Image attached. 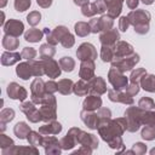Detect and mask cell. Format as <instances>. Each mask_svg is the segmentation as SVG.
I'll return each mask as SVG.
<instances>
[{
	"mask_svg": "<svg viewBox=\"0 0 155 155\" xmlns=\"http://www.w3.org/2000/svg\"><path fill=\"white\" fill-rule=\"evenodd\" d=\"M90 84H88V90L91 93H97V94H102L107 91V87H105V81L101 78V76H97V78H92L91 80H88Z\"/></svg>",
	"mask_w": 155,
	"mask_h": 155,
	"instance_id": "cell-11",
	"label": "cell"
},
{
	"mask_svg": "<svg viewBox=\"0 0 155 155\" xmlns=\"http://www.w3.org/2000/svg\"><path fill=\"white\" fill-rule=\"evenodd\" d=\"M130 21H128V17H121L120 21H119V28L121 31H126L128 25H130Z\"/></svg>",
	"mask_w": 155,
	"mask_h": 155,
	"instance_id": "cell-45",
	"label": "cell"
},
{
	"mask_svg": "<svg viewBox=\"0 0 155 155\" xmlns=\"http://www.w3.org/2000/svg\"><path fill=\"white\" fill-rule=\"evenodd\" d=\"M74 2L79 6H85V5L88 4V0H74Z\"/></svg>",
	"mask_w": 155,
	"mask_h": 155,
	"instance_id": "cell-51",
	"label": "cell"
},
{
	"mask_svg": "<svg viewBox=\"0 0 155 155\" xmlns=\"http://www.w3.org/2000/svg\"><path fill=\"white\" fill-rule=\"evenodd\" d=\"M27 138H28V140H29V143H30L31 145H39V144L42 145V139H44V138L40 137L39 132H30Z\"/></svg>",
	"mask_w": 155,
	"mask_h": 155,
	"instance_id": "cell-36",
	"label": "cell"
},
{
	"mask_svg": "<svg viewBox=\"0 0 155 155\" xmlns=\"http://www.w3.org/2000/svg\"><path fill=\"white\" fill-rule=\"evenodd\" d=\"M116 59V58H115ZM139 61V56L137 53H132L131 56H125L124 58H117L116 61H113V67H116V69H119L120 71H126V70H131L134 64Z\"/></svg>",
	"mask_w": 155,
	"mask_h": 155,
	"instance_id": "cell-3",
	"label": "cell"
},
{
	"mask_svg": "<svg viewBox=\"0 0 155 155\" xmlns=\"http://www.w3.org/2000/svg\"><path fill=\"white\" fill-rule=\"evenodd\" d=\"M126 4H127V6L130 8H136L137 5H138V0H127Z\"/></svg>",
	"mask_w": 155,
	"mask_h": 155,
	"instance_id": "cell-50",
	"label": "cell"
},
{
	"mask_svg": "<svg viewBox=\"0 0 155 155\" xmlns=\"http://www.w3.org/2000/svg\"><path fill=\"white\" fill-rule=\"evenodd\" d=\"M40 18H41V15L38 11H33L27 16V21L30 25H36L40 22Z\"/></svg>",
	"mask_w": 155,
	"mask_h": 155,
	"instance_id": "cell-37",
	"label": "cell"
},
{
	"mask_svg": "<svg viewBox=\"0 0 155 155\" xmlns=\"http://www.w3.org/2000/svg\"><path fill=\"white\" fill-rule=\"evenodd\" d=\"M22 58H25V59H33V58H35V56H36V51L34 50V48H31V47H25L23 51H22Z\"/></svg>",
	"mask_w": 155,
	"mask_h": 155,
	"instance_id": "cell-40",
	"label": "cell"
},
{
	"mask_svg": "<svg viewBox=\"0 0 155 155\" xmlns=\"http://www.w3.org/2000/svg\"><path fill=\"white\" fill-rule=\"evenodd\" d=\"M140 85L145 91L155 92V75H144L140 80Z\"/></svg>",
	"mask_w": 155,
	"mask_h": 155,
	"instance_id": "cell-20",
	"label": "cell"
},
{
	"mask_svg": "<svg viewBox=\"0 0 155 155\" xmlns=\"http://www.w3.org/2000/svg\"><path fill=\"white\" fill-rule=\"evenodd\" d=\"M142 122H144L147 126H155V111L145 110L142 115Z\"/></svg>",
	"mask_w": 155,
	"mask_h": 155,
	"instance_id": "cell-31",
	"label": "cell"
},
{
	"mask_svg": "<svg viewBox=\"0 0 155 155\" xmlns=\"http://www.w3.org/2000/svg\"><path fill=\"white\" fill-rule=\"evenodd\" d=\"M21 109L22 111L27 115V117L31 121V122H38L39 120H41V113H39V110L33 105V103H29V102H25L21 105Z\"/></svg>",
	"mask_w": 155,
	"mask_h": 155,
	"instance_id": "cell-8",
	"label": "cell"
},
{
	"mask_svg": "<svg viewBox=\"0 0 155 155\" xmlns=\"http://www.w3.org/2000/svg\"><path fill=\"white\" fill-rule=\"evenodd\" d=\"M31 93H33V96H36V97H44L45 94L44 93H46L45 92V84H44V81L38 76L34 81H33V84H31Z\"/></svg>",
	"mask_w": 155,
	"mask_h": 155,
	"instance_id": "cell-19",
	"label": "cell"
},
{
	"mask_svg": "<svg viewBox=\"0 0 155 155\" xmlns=\"http://www.w3.org/2000/svg\"><path fill=\"white\" fill-rule=\"evenodd\" d=\"M93 73H94V63L93 61L88 59V61H82L81 67H80V78L82 80H91L93 78Z\"/></svg>",
	"mask_w": 155,
	"mask_h": 155,
	"instance_id": "cell-10",
	"label": "cell"
},
{
	"mask_svg": "<svg viewBox=\"0 0 155 155\" xmlns=\"http://www.w3.org/2000/svg\"><path fill=\"white\" fill-rule=\"evenodd\" d=\"M17 36H12V35H5L4 36V40H2V45H4V47L6 48V50H10V51H12V50H16L17 47H18V40L16 39Z\"/></svg>",
	"mask_w": 155,
	"mask_h": 155,
	"instance_id": "cell-24",
	"label": "cell"
},
{
	"mask_svg": "<svg viewBox=\"0 0 155 155\" xmlns=\"http://www.w3.org/2000/svg\"><path fill=\"white\" fill-rule=\"evenodd\" d=\"M74 93L78 94V96H85L87 94V92H90L88 90V84L85 82V80H80L79 82H76L74 85V88H73Z\"/></svg>",
	"mask_w": 155,
	"mask_h": 155,
	"instance_id": "cell-26",
	"label": "cell"
},
{
	"mask_svg": "<svg viewBox=\"0 0 155 155\" xmlns=\"http://www.w3.org/2000/svg\"><path fill=\"white\" fill-rule=\"evenodd\" d=\"M58 91V85L54 81H48L45 84V92L48 94H52L53 92Z\"/></svg>",
	"mask_w": 155,
	"mask_h": 155,
	"instance_id": "cell-43",
	"label": "cell"
},
{
	"mask_svg": "<svg viewBox=\"0 0 155 155\" xmlns=\"http://www.w3.org/2000/svg\"><path fill=\"white\" fill-rule=\"evenodd\" d=\"M42 64H44V70L45 74L48 75L50 78H57L61 74V65L52 58H42Z\"/></svg>",
	"mask_w": 155,
	"mask_h": 155,
	"instance_id": "cell-6",
	"label": "cell"
},
{
	"mask_svg": "<svg viewBox=\"0 0 155 155\" xmlns=\"http://www.w3.org/2000/svg\"><path fill=\"white\" fill-rule=\"evenodd\" d=\"M16 73H17V75H18L19 78H22L23 80L29 79V76L33 75V68H31L30 62H28V63H21V64L17 67Z\"/></svg>",
	"mask_w": 155,
	"mask_h": 155,
	"instance_id": "cell-18",
	"label": "cell"
},
{
	"mask_svg": "<svg viewBox=\"0 0 155 155\" xmlns=\"http://www.w3.org/2000/svg\"><path fill=\"white\" fill-rule=\"evenodd\" d=\"M145 150H147V147L143 143H136V144H133V148H132L131 153L133 151L136 154H143V153H145Z\"/></svg>",
	"mask_w": 155,
	"mask_h": 155,
	"instance_id": "cell-47",
	"label": "cell"
},
{
	"mask_svg": "<svg viewBox=\"0 0 155 155\" xmlns=\"http://www.w3.org/2000/svg\"><path fill=\"white\" fill-rule=\"evenodd\" d=\"M75 31L80 36H86L91 31V27H90V24H87L85 22H79L75 24Z\"/></svg>",
	"mask_w": 155,
	"mask_h": 155,
	"instance_id": "cell-28",
	"label": "cell"
},
{
	"mask_svg": "<svg viewBox=\"0 0 155 155\" xmlns=\"http://www.w3.org/2000/svg\"><path fill=\"white\" fill-rule=\"evenodd\" d=\"M97 12H96V8H94V6H93V4H87V5H85V6H82V15L84 16H93V15H96Z\"/></svg>",
	"mask_w": 155,
	"mask_h": 155,
	"instance_id": "cell-41",
	"label": "cell"
},
{
	"mask_svg": "<svg viewBox=\"0 0 155 155\" xmlns=\"http://www.w3.org/2000/svg\"><path fill=\"white\" fill-rule=\"evenodd\" d=\"M109 99L113 102H121L125 104H132L133 103V98L131 97L130 93H122L119 90H110L109 91Z\"/></svg>",
	"mask_w": 155,
	"mask_h": 155,
	"instance_id": "cell-13",
	"label": "cell"
},
{
	"mask_svg": "<svg viewBox=\"0 0 155 155\" xmlns=\"http://www.w3.org/2000/svg\"><path fill=\"white\" fill-rule=\"evenodd\" d=\"M150 154H151V155H154V154H155V149H153V150L150 151Z\"/></svg>",
	"mask_w": 155,
	"mask_h": 155,
	"instance_id": "cell-54",
	"label": "cell"
},
{
	"mask_svg": "<svg viewBox=\"0 0 155 155\" xmlns=\"http://www.w3.org/2000/svg\"><path fill=\"white\" fill-rule=\"evenodd\" d=\"M101 42L103 45H114L117 40H119V33L116 29H109V30H105L101 34Z\"/></svg>",
	"mask_w": 155,
	"mask_h": 155,
	"instance_id": "cell-14",
	"label": "cell"
},
{
	"mask_svg": "<svg viewBox=\"0 0 155 155\" xmlns=\"http://www.w3.org/2000/svg\"><path fill=\"white\" fill-rule=\"evenodd\" d=\"M126 90H127V93H130L131 96L137 94V93H138V91H139V84L131 82V84H130V86H128Z\"/></svg>",
	"mask_w": 155,
	"mask_h": 155,
	"instance_id": "cell-48",
	"label": "cell"
},
{
	"mask_svg": "<svg viewBox=\"0 0 155 155\" xmlns=\"http://www.w3.org/2000/svg\"><path fill=\"white\" fill-rule=\"evenodd\" d=\"M90 27H91V31L92 33H97V31H101V25H99V18H93L90 21Z\"/></svg>",
	"mask_w": 155,
	"mask_h": 155,
	"instance_id": "cell-46",
	"label": "cell"
},
{
	"mask_svg": "<svg viewBox=\"0 0 155 155\" xmlns=\"http://www.w3.org/2000/svg\"><path fill=\"white\" fill-rule=\"evenodd\" d=\"M22 54L19 53H16V52H5L2 54V58H1V63L4 65H11L16 62H18L21 59Z\"/></svg>",
	"mask_w": 155,
	"mask_h": 155,
	"instance_id": "cell-21",
	"label": "cell"
},
{
	"mask_svg": "<svg viewBox=\"0 0 155 155\" xmlns=\"http://www.w3.org/2000/svg\"><path fill=\"white\" fill-rule=\"evenodd\" d=\"M13 131H15V134L18 138H21V139L27 138V136L30 133V128H29V126H27L25 122H18L15 126V130Z\"/></svg>",
	"mask_w": 155,
	"mask_h": 155,
	"instance_id": "cell-22",
	"label": "cell"
},
{
	"mask_svg": "<svg viewBox=\"0 0 155 155\" xmlns=\"http://www.w3.org/2000/svg\"><path fill=\"white\" fill-rule=\"evenodd\" d=\"M23 23L16 19H10L5 25H4V30L7 35H12V36H19L23 33Z\"/></svg>",
	"mask_w": 155,
	"mask_h": 155,
	"instance_id": "cell-7",
	"label": "cell"
},
{
	"mask_svg": "<svg viewBox=\"0 0 155 155\" xmlns=\"http://www.w3.org/2000/svg\"><path fill=\"white\" fill-rule=\"evenodd\" d=\"M64 47H71L73 45H74V36L70 34V33H68L61 41H59Z\"/></svg>",
	"mask_w": 155,
	"mask_h": 155,
	"instance_id": "cell-42",
	"label": "cell"
},
{
	"mask_svg": "<svg viewBox=\"0 0 155 155\" xmlns=\"http://www.w3.org/2000/svg\"><path fill=\"white\" fill-rule=\"evenodd\" d=\"M36 2L41 6V7H48L52 4V0H36Z\"/></svg>",
	"mask_w": 155,
	"mask_h": 155,
	"instance_id": "cell-49",
	"label": "cell"
},
{
	"mask_svg": "<svg viewBox=\"0 0 155 155\" xmlns=\"http://www.w3.org/2000/svg\"><path fill=\"white\" fill-rule=\"evenodd\" d=\"M15 117V111L10 108L7 109H4L1 111V121L2 122H7V121H11L12 119Z\"/></svg>",
	"mask_w": 155,
	"mask_h": 155,
	"instance_id": "cell-39",
	"label": "cell"
},
{
	"mask_svg": "<svg viewBox=\"0 0 155 155\" xmlns=\"http://www.w3.org/2000/svg\"><path fill=\"white\" fill-rule=\"evenodd\" d=\"M7 93H8V96H10L12 99L23 101V99H25V97H27V91H25L22 86H19L18 84H16V82H12V84L8 85V87H7Z\"/></svg>",
	"mask_w": 155,
	"mask_h": 155,
	"instance_id": "cell-12",
	"label": "cell"
},
{
	"mask_svg": "<svg viewBox=\"0 0 155 155\" xmlns=\"http://www.w3.org/2000/svg\"><path fill=\"white\" fill-rule=\"evenodd\" d=\"M130 23L134 27V30L138 34H144L148 33L149 30V19H150V13L144 11V10H136L131 11L130 15L127 16Z\"/></svg>",
	"mask_w": 155,
	"mask_h": 155,
	"instance_id": "cell-1",
	"label": "cell"
},
{
	"mask_svg": "<svg viewBox=\"0 0 155 155\" xmlns=\"http://www.w3.org/2000/svg\"><path fill=\"white\" fill-rule=\"evenodd\" d=\"M24 38L27 41H30V42H38L41 40L42 38V31H40L39 29H29L25 34H24Z\"/></svg>",
	"mask_w": 155,
	"mask_h": 155,
	"instance_id": "cell-25",
	"label": "cell"
},
{
	"mask_svg": "<svg viewBox=\"0 0 155 155\" xmlns=\"http://www.w3.org/2000/svg\"><path fill=\"white\" fill-rule=\"evenodd\" d=\"M99 25H101V30L105 31V30H109L113 25V18L108 15V16H102L99 18Z\"/></svg>",
	"mask_w": 155,
	"mask_h": 155,
	"instance_id": "cell-32",
	"label": "cell"
},
{
	"mask_svg": "<svg viewBox=\"0 0 155 155\" xmlns=\"http://www.w3.org/2000/svg\"><path fill=\"white\" fill-rule=\"evenodd\" d=\"M102 105V99L97 96H88L84 101V109L85 110H96Z\"/></svg>",
	"mask_w": 155,
	"mask_h": 155,
	"instance_id": "cell-17",
	"label": "cell"
},
{
	"mask_svg": "<svg viewBox=\"0 0 155 155\" xmlns=\"http://www.w3.org/2000/svg\"><path fill=\"white\" fill-rule=\"evenodd\" d=\"M154 105H155V104H154V101H153L151 98H148V97L142 98V99L139 101V103H138V107H139L140 109H145V110L153 109Z\"/></svg>",
	"mask_w": 155,
	"mask_h": 155,
	"instance_id": "cell-35",
	"label": "cell"
},
{
	"mask_svg": "<svg viewBox=\"0 0 155 155\" xmlns=\"http://www.w3.org/2000/svg\"><path fill=\"white\" fill-rule=\"evenodd\" d=\"M76 56H78V58L80 61H88V59L93 61L97 57V51L94 50L93 45L85 42V44L80 45V47L78 48Z\"/></svg>",
	"mask_w": 155,
	"mask_h": 155,
	"instance_id": "cell-5",
	"label": "cell"
},
{
	"mask_svg": "<svg viewBox=\"0 0 155 155\" xmlns=\"http://www.w3.org/2000/svg\"><path fill=\"white\" fill-rule=\"evenodd\" d=\"M62 130V126L59 122H56V121H52L50 125H44L40 127L39 132L44 136H47V134H57L59 133Z\"/></svg>",
	"mask_w": 155,
	"mask_h": 155,
	"instance_id": "cell-16",
	"label": "cell"
},
{
	"mask_svg": "<svg viewBox=\"0 0 155 155\" xmlns=\"http://www.w3.org/2000/svg\"><path fill=\"white\" fill-rule=\"evenodd\" d=\"M147 75V71L143 68L136 69L132 74H131V82H136V84H140V80L143 79V76Z\"/></svg>",
	"mask_w": 155,
	"mask_h": 155,
	"instance_id": "cell-33",
	"label": "cell"
},
{
	"mask_svg": "<svg viewBox=\"0 0 155 155\" xmlns=\"http://www.w3.org/2000/svg\"><path fill=\"white\" fill-rule=\"evenodd\" d=\"M97 116H98V119H99L101 121H102V120H108V119H110L111 113H110V110L107 109V108H101L99 111L97 113Z\"/></svg>",
	"mask_w": 155,
	"mask_h": 155,
	"instance_id": "cell-44",
	"label": "cell"
},
{
	"mask_svg": "<svg viewBox=\"0 0 155 155\" xmlns=\"http://www.w3.org/2000/svg\"><path fill=\"white\" fill-rule=\"evenodd\" d=\"M82 121L90 127V128H97L98 127V116L97 114L91 113V110H85L81 113Z\"/></svg>",
	"mask_w": 155,
	"mask_h": 155,
	"instance_id": "cell-15",
	"label": "cell"
},
{
	"mask_svg": "<svg viewBox=\"0 0 155 155\" xmlns=\"http://www.w3.org/2000/svg\"><path fill=\"white\" fill-rule=\"evenodd\" d=\"M142 137L147 140H151L155 138V127L154 126H145L142 130Z\"/></svg>",
	"mask_w": 155,
	"mask_h": 155,
	"instance_id": "cell-34",
	"label": "cell"
},
{
	"mask_svg": "<svg viewBox=\"0 0 155 155\" xmlns=\"http://www.w3.org/2000/svg\"><path fill=\"white\" fill-rule=\"evenodd\" d=\"M109 81L114 86V90L120 91V90L127 87V78L124 76L122 71H120L115 67H113V69H110V71H109Z\"/></svg>",
	"mask_w": 155,
	"mask_h": 155,
	"instance_id": "cell-4",
	"label": "cell"
},
{
	"mask_svg": "<svg viewBox=\"0 0 155 155\" xmlns=\"http://www.w3.org/2000/svg\"><path fill=\"white\" fill-rule=\"evenodd\" d=\"M154 108H155V105H154Z\"/></svg>",
	"mask_w": 155,
	"mask_h": 155,
	"instance_id": "cell-55",
	"label": "cell"
},
{
	"mask_svg": "<svg viewBox=\"0 0 155 155\" xmlns=\"http://www.w3.org/2000/svg\"><path fill=\"white\" fill-rule=\"evenodd\" d=\"M54 48L50 45V44H44L40 47V56L42 58H51L54 54Z\"/></svg>",
	"mask_w": 155,
	"mask_h": 155,
	"instance_id": "cell-30",
	"label": "cell"
},
{
	"mask_svg": "<svg viewBox=\"0 0 155 155\" xmlns=\"http://www.w3.org/2000/svg\"><path fill=\"white\" fill-rule=\"evenodd\" d=\"M101 57H102L103 62H111L113 58H114V50L108 45H103L102 46Z\"/></svg>",
	"mask_w": 155,
	"mask_h": 155,
	"instance_id": "cell-27",
	"label": "cell"
},
{
	"mask_svg": "<svg viewBox=\"0 0 155 155\" xmlns=\"http://www.w3.org/2000/svg\"><path fill=\"white\" fill-rule=\"evenodd\" d=\"M5 4H6V0H2V4H1V6H5Z\"/></svg>",
	"mask_w": 155,
	"mask_h": 155,
	"instance_id": "cell-53",
	"label": "cell"
},
{
	"mask_svg": "<svg viewBox=\"0 0 155 155\" xmlns=\"http://www.w3.org/2000/svg\"><path fill=\"white\" fill-rule=\"evenodd\" d=\"M142 1H143L145 5H150V4H153V1H154V0H142Z\"/></svg>",
	"mask_w": 155,
	"mask_h": 155,
	"instance_id": "cell-52",
	"label": "cell"
},
{
	"mask_svg": "<svg viewBox=\"0 0 155 155\" xmlns=\"http://www.w3.org/2000/svg\"><path fill=\"white\" fill-rule=\"evenodd\" d=\"M30 0H15V8L19 12L25 11L30 6Z\"/></svg>",
	"mask_w": 155,
	"mask_h": 155,
	"instance_id": "cell-38",
	"label": "cell"
},
{
	"mask_svg": "<svg viewBox=\"0 0 155 155\" xmlns=\"http://www.w3.org/2000/svg\"><path fill=\"white\" fill-rule=\"evenodd\" d=\"M132 53H133V47L125 41H119L114 46V58H121Z\"/></svg>",
	"mask_w": 155,
	"mask_h": 155,
	"instance_id": "cell-9",
	"label": "cell"
},
{
	"mask_svg": "<svg viewBox=\"0 0 155 155\" xmlns=\"http://www.w3.org/2000/svg\"><path fill=\"white\" fill-rule=\"evenodd\" d=\"M57 85H58V91H59L61 93H63V94H69V93H71V91H73V88H74L73 81H71V80H68V79L61 80Z\"/></svg>",
	"mask_w": 155,
	"mask_h": 155,
	"instance_id": "cell-23",
	"label": "cell"
},
{
	"mask_svg": "<svg viewBox=\"0 0 155 155\" xmlns=\"http://www.w3.org/2000/svg\"><path fill=\"white\" fill-rule=\"evenodd\" d=\"M59 65H61V68H63V70L71 71L74 69V67H75V62L70 57H62L59 59Z\"/></svg>",
	"mask_w": 155,
	"mask_h": 155,
	"instance_id": "cell-29",
	"label": "cell"
},
{
	"mask_svg": "<svg viewBox=\"0 0 155 155\" xmlns=\"http://www.w3.org/2000/svg\"><path fill=\"white\" fill-rule=\"evenodd\" d=\"M142 115L140 108H128L125 111V119L127 120V130L130 132H134L139 128V125L142 122Z\"/></svg>",
	"mask_w": 155,
	"mask_h": 155,
	"instance_id": "cell-2",
	"label": "cell"
}]
</instances>
